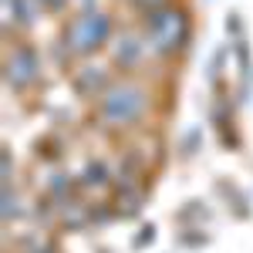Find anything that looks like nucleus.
Segmentation results:
<instances>
[{
	"label": "nucleus",
	"instance_id": "1",
	"mask_svg": "<svg viewBox=\"0 0 253 253\" xmlns=\"http://www.w3.org/2000/svg\"><path fill=\"white\" fill-rule=\"evenodd\" d=\"M105 31H108V24L98 17H81L75 27H71V41H75V47L78 51H91V47H98V41L105 38Z\"/></svg>",
	"mask_w": 253,
	"mask_h": 253
}]
</instances>
